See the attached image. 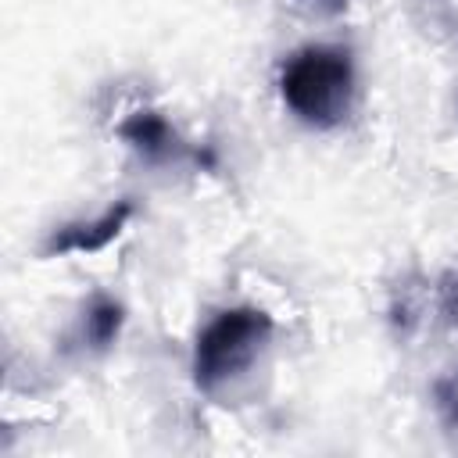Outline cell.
Listing matches in <instances>:
<instances>
[{"label":"cell","mask_w":458,"mask_h":458,"mask_svg":"<svg viewBox=\"0 0 458 458\" xmlns=\"http://www.w3.org/2000/svg\"><path fill=\"white\" fill-rule=\"evenodd\" d=\"M279 97L311 129H336L354 107V61L344 47L311 43L279 68Z\"/></svg>","instance_id":"obj_1"},{"label":"cell","mask_w":458,"mask_h":458,"mask_svg":"<svg viewBox=\"0 0 458 458\" xmlns=\"http://www.w3.org/2000/svg\"><path fill=\"white\" fill-rule=\"evenodd\" d=\"M272 336V315L250 304L240 308H225L218 311L193 344V386L204 394H215L218 386L233 383L236 376H243L258 354L265 351Z\"/></svg>","instance_id":"obj_2"},{"label":"cell","mask_w":458,"mask_h":458,"mask_svg":"<svg viewBox=\"0 0 458 458\" xmlns=\"http://www.w3.org/2000/svg\"><path fill=\"white\" fill-rule=\"evenodd\" d=\"M132 200H118L107 211H100L89 222H68L61 229H54L43 243V258H61V254H93L104 250L111 240H118V233L125 229V222L132 218Z\"/></svg>","instance_id":"obj_3"},{"label":"cell","mask_w":458,"mask_h":458,"mask_svg":"<svg viewBox=\"0 0 458 458\" xmlns=\"http://www.w3.org/2000/svg\"><path fill=\"white\" fill-rule=\"evenodd\" d=\"M118 136L150 165H161V161H179L190 154V147L179 140V132L172 129V122L157 111H132L122 125H118Z\"/></svg>","instance_id":"obj_4"},{"label":"cell","mask_w":458,"mask_h":458,"mask_svg":"<svg viewBox=\"0 0 458 458\" xmlns=\"http://www.w3.org/2000/svg\"><path fill=\"white\" fill-rule=\"evenodd\" d=\"M122 322H125L122 304H118L114 297H104V293H100V297H93V301H89V308H86V318H82V336L89 340V347L104 351V347H111V344L118 340Z\"/></svg>","instance_id":"obj_5"},{"label":"cell","mask_w":458,"mask_h":458,"mask_svg":"<svg viewBox=\"0 0 458 458\" xmlns=\"http://www.w3.org/2000/svg\"><path fill=\"white\" fill-rule=\"evenodd\" d=\"M433 404L447 426H458V365L433 383Z\"/></svg>","instance_id":"obj_6"},{"label":"cell","mask_w":458,"mask_h":458,"mask_svg":"<svg viewBox=\"0 0 458 458\" xmlns=\"http://www.w3.org/2000/svg\"><path fill=\"white\" fill-rule=\"evenodd\" d=\"M437 311L447 326L458 329V268L444 272V279L437 283Z\"/></svg>","instance_id":"obj_7"},{"label":"cell","mask_w":458,"mask_h":458,"mask_svg":"<svg viewBox=\"0 0 458 458\" xmlns=\"http://www.w3.org/2000/svg\"><path fill=\"white\" fill-rule=\"evenodd\" d=\"M347 4H351V0H308V7L318 11V14H340Z\"/></svg>","instance_id":"obj_8"},{"label":"cell","mask_w":458,"mask_h":458,"mask_svg":"<svg viewBox=\"0 0 458 458\" xmlns=\"http://www.w3.org/2000/svg\"><path fill=\"white\" fill-rule=\"evenodd\" d=\"M454 107H458V104H454Z\"/></svg>","instance_id":"obj_9"}]
</instances>
